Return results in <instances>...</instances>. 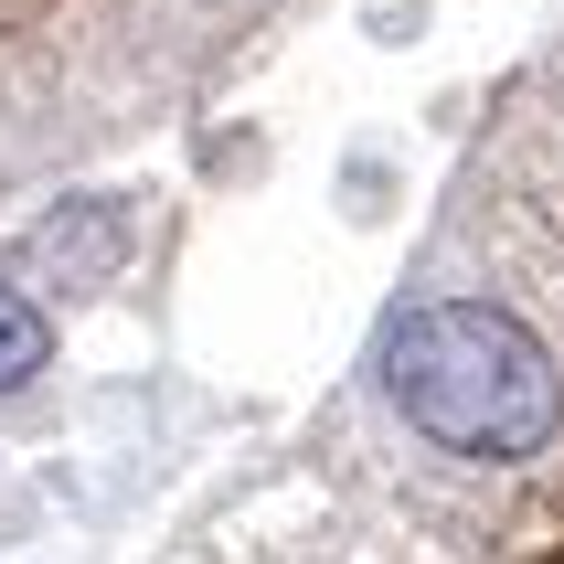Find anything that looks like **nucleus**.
Segmentation results:
<instances>
[{
  "mask_svg": "<svg viewBox=\"0 0 564 564\" xmlns=\"http://www.w3.org/2000/svg\"><path fill=\"white\" fill-rule=\"evenodd\" d=\"M43 362H54V330H43V310L0 288V394H11V383H32Z\"/></svg>",
  "mask_w": 564,
  "mask_h": 564,
  "instance_id": "obj_2",
  "label": "nucleus"
},
{
  "mask_svg": "<svg viewBox=\"0 0 564 564\" xmlns=\"http://www.w3.org/2000/svg\"><path fill=\"white\" fill-rule=\"evenodd\" d=\"M383 394L447 458H533L564 415V373L501 299H426L383 330Z\"/></svg>",
  "mask_w": 564,
  "mask_h": 564,
  "instance_id": "obj_1",
  "label": "nucleus"
}]
</instances>
